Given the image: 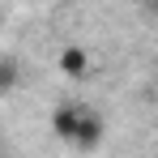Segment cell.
I'll return each instance as SVG.
<instances>
[{
  "mask_svg": "<svg viewBox=\"0 0 158 158\" xmlns=\"http://www.w3.org/2000/svg\"><path fill=\"white\" fill-rule=\"evenodd\" d=\"M107 137V120L98 115V111H85L81 107V120H77V132H73V150H81V154H90V150H98Z\"/></svg>",
  "mask_w": 158,
  "mask_h": 158,
  "instance_id": "1",
  "label": "cell"
},
{
  "mask_svg": "<svg viewBox=\"0 0 158 158\" xmlns=\"http://www.w3.org/2000/svg\"><path fill=\"white\" fill-rule=\"evenodd\" d=\"M56 64H60V73H64L69 81H85L90 73H94V56L85 52L81 43H64L60 56H56Z\"/></svg>",
  "mask_w": 158,
  "mask_h": 158,
  "instance_id": "2",
  "label": "cell"
},
{
  "mask_svg": "<svg viewBox=\"0 0 158 158\" xmlns=\"http://www.w3.org/2000/svg\"><path fill=\"white\" fill-rule=\"evenodd\" d=\"M77 120H81V107H77V103H60V107L52 111V132L60 137V141H69V145H73Z\"/></svg>",
  "mask_w": 158,
  "mask_h": 158,
  "instance_id": "3",
  "label": "cell"
},
{
  "mask_svg": "<svg viewBox=\"0 0 158 158\" xmlns=\"http://www.w3.org/2000/svg\"><path fill=\"white\" fill-rule=\"evenodd\" d=\"M22 85V64L13 56H0V98H13Z\"/></svg>",
  "mask_w": 158,
  "mask_h": 158,
  "instance_id": "4",
  "label": "cell"
},
{
  "mask_svg": "<svg viewBox=\"0 0 158 158\" xmlns=\"http://www.w3.org/2000/svg\"><path fill=\"white\" fill-rule=\"evenodd\" d=\"M141 9H150V13H158V0H145V4H141Z\"/></svg>",
  "mask_w": 158,
  "mask_h": 158,
  "instance_id": "5",
  "label": "cell"
},
{
  "mask_svg": "<svg viewBox=\"0 0 158 158\" xmlns=\"http://www.w3.org/2000/svg\"><path fill=\"white\" fill-rule=\"evenodd\" d=\"M128 4H145V0H128Z\"/></svg>",
  "mask_w": 158,
  "mask_h": 158,
  "instance_id": "6",
  "label": "cell"
}]
</instances>
